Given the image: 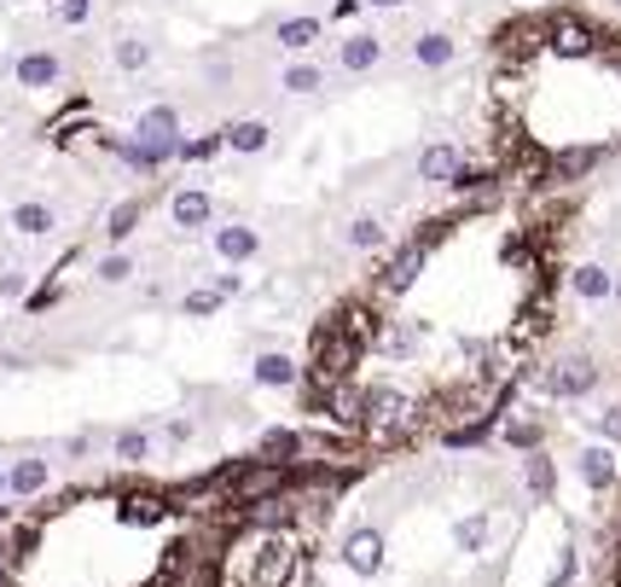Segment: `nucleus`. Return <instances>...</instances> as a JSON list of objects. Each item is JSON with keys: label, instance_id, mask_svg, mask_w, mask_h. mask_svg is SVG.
Returning a JSON list of instances; mask_svg holds the SVG:
<instances>
[{"label": "nucleus", "instance_id": "obj_2", "mask_svg": "<svg viewBox=\"0 0 621 587\" xmlns=\"http://www.w3.org/2000/svg\"><path fill=\"white\" fill-rule=\"evenodd\" d=\"M383 553H390V541H383V529H372V524L349 529V535H343V547H338L343 570H349V576H360V581H372V576L383 570Z\"/></svg>", "mask_w": 621, "mask_h": 587}, {"label": "nucleus", "instance_id": "obj_45", "mask_svg": "<svg viewBox=\"0 0 621 587\" xmlns=\"http://www.w3.org/2000/svg\"><path fill=\"white\" fill-rule=\"evenodd\" d=\"M0 500H7V466H0Z\"/></svg>", "mask_w": 621, "mask_h": 587}, {"label": "nucleus", "instance_id": "obj_27", "mask_svg": "<svg viewBox=\"0 0 621 587\" xmlns=\"http://www.w3.org/2000/svg\"><path fill=\"white\" fill-rule=\"evenodd\" d=\"M453 541H459V553H488V541H494V518H488V513L459 518L453 524Z\"/></svg>", "mask_w": 621, "mask_h": 587}, {"label": "nucleus", "instance_id": "obj_33", "mask_svg": "<svg viewBox=\"0 0 621 587\" xmlns=\"http://www.w3.org/2000/svg\"><path fill=\"white\" fill-rule=\"evenodd\" d=\"M99 286H128V279H134V257H128V250H111V257H99Z\"/></svg>", "mask_w": 621, "mask_h": 587}, {"label": "nucleus", "instance_id": "obj_3", "mask_svg": "<svg viewBox=\"0 0 621 587\" xmlns=\"http://www.w3.org/2000/svg\"><path fill=\"white\" fill-rule=\"evenodd\" d=\"M424 262H430V239H407V245H395V257L378 268V291H383V297H407Z\"/></svg>", "mask_w": 621, "mask_h": 587}, {"label": "nucleus", "instance_id": "obj_4", "mask_svg": "<svg viewBox=\"0 0 621 587\" xmlns=\"http://www.w3.org/2000/svg\"><path fill=\"white\" fill-rule=\"evenodd\" d=\"M134 140H140L146 151H158V158L169 163L174 151H180V111H174V106H151V111H140Z\"/></svg>", "mask_w": 621, "mask_h": 587}, {"label": "nucleus", "instance_id": "obj_35", "mask_svg": "<svg viewBox=\"0 0 621 587\" xmlns=\"http://www.w3.org/2000/svg\"><path fill=\"white\" fill-rule=\"evenodd\" d=\"M592 430H599V442H610V448H621V401H610L599 419H592Z\"/></svg>", "mask_w": 621, "mask_h": 587}, {"label": "nucleus", "instance_id": "obj_14", "mask_svg": "<svg viewBox=\"0 0 621 587\" xmlns=\"http://www.w3.org/2000/svg\"><path fill=\"white\" fill-rule=\"evenodd\" d=\"M338 64H343L349 76H367V70H378V64H383V36L360 30V36L338 41Z\"/></svg>", "mask_w": 621, "mask_h": 587}, {"label": "nucleus", "instance_id": "obj_21", "mask_svg": "<svg viewBox=\"0 0 621 587\" xmlns=\"http://www.w3.org/2000/svg\"><path fill=\"white\" fill-rule=\"evenodd\" d=\"M279 88L297 93V99H302V93H320V88H325V70H320L314 59H291V64L279 70Z\"/></svg>", "mask_w": 621, "mask_h": 587}, {"label": "nucleus", "instance_id": "obj_20", "mask_svg": "<svg viewBox=\"0 0 621 587\" xmlns=\"http://www.w3.org/2000/svg\"><path fill=\"white\" fill-rule=\"evenodd\" d=\"M325 407H331V419H338V425H349V430H360V425H367V390H360V385H331Z\"/></svg>", "mask_w": 621, "mask_h": 587}, {"label": "nucleus", "instance_id": "obj_8", "mask_svg": "<svg viewBox=\"0 0 621 587\" xmlns=\"http://www.w3.org/2000/svg\"><path fill=\"white\" fill-rule=\"evenodd\" d=\"M372 349H378V355H390V361H419L424 326H419V320H383V326L372 331Z\"/></svg>", "mask_w": 621, "mask_h": 587}, {"label": "nucleus", "instance_id": "obj_38", "mask_svg": "<svg viewBox=\"0 0 621 587\" xmlns=\"http://www.w3.org/2000/svg\"><path fill=\"white\" fill-rule=\"evenodd\" d=\"M180 309H187L192 320H210V315L221 309V297H216V291H187V302H180Z\"/></svg>", "mask_w": 621, "mask_h": 587}, {"label": "nucleus", "instance_id": "obj_29", "mask_svg": "<svg viewBox=\"0 0 621 587\" xmlns=\"http://www.w3.org/2000/svg\"><path fill=\"white\" fill-rule=\"evenodd\" d=\"M592 163H599V151H592V146H569V151L552 158V181H575V175H587Z\"/></svg>", "mask_w": 621, "mask_h": 587}, {"label": "nucleus", "instance_id": "obj_30", "mask_svg": "<svg viewBox=\"0 0 621 587\" xmlns=\"http://www.w3.org/2000/svg\"><path fill=\"white\" fill-rule=\"evenodd\" d=\"M111 151H117V158L128 163V169H140V175H158L163 169V158H158V151H146L134 135H122V140H111Z\"/></svg>", "mask_w": 621, "mask_h": 587}, {"label": "nucleus", "instance_id": "obj_1", "mask_svg": "<svg viewBox=\"0 0 621 587\" xmlns=\"http://www.w3.org/2000/svg\"><path fill=\"white\" fill-rule=\"evenodd\" d=\"M534 385L552 401H581V396L599 390V361H592V355H558L552 367L534 372Z\"/></svg>", "mask_w": 621, "mask_h": 587}, {"label": "nucleus", "instance_id": "obj_15", "mask_svg": "<svg viewBox=\"0 0 621 587\" xmlns=\"http://www.w3.org/2000/svg\"><path fill=\"white\" fill-rule=\"evenodd\" d=\"M227 151H239V158H262V151L273 146V129L262 117H239V122H227Z\"/></svg>", "mask_w": 621, "mask_h": 587}, {"label": "nucleus", "instance_id": "obj_19", "mask_svg": "<svg viewBox=\"0 0 621 587\" xmlns=\"http://www.w3.org/2000/svg\"><path fill=\"white\" fill-rule=\"evenodd\" d=\"M412 59H419L424 70H448V64L459 59V41H453L448 30H424L419 41H412Z\"/></svg>", "mask_w": 621, "mask_h": 587}, {"label": "nucleus", "instance_id": "obj_31", "mask_svg": "<svg viewBox=\"0 0 621 587\" xmlns=\"http://www.w3.org/2000/svg\"><path fill=\"white\" fill-rule=\"evenodd\" d=\"M221 151H227V135H198V140H180L174 158L180 163H210V158H221Z\"/></svg>", "mask_w": 621, "mask_h": 587}, {"label": "nucleus", "instance_id": "obj_26", "mask_svg": "<svg viewBox=\"0 0 621 587\" xmlns=\"http://www.w3.org/2000/svg\"><path fill=\"white\" fill-rule=\"evenodd\" d=\"M146 454H151V430H140V425H122L117 437H111V459H117V466H140Z\"/></svg>", "mask_w": 621, "mask_h": 587}, {"label": "nucleus", "instance_id": "obj_11", "mask_svg": "<svg viewBox=\"0 0 621 587\" xmlns=\"http://www.w3.org/2000/svg\"><path fill=\"white\" fill-rule=\"evenodd\" d=\"M459 163H464V151H459L453 140H430V146L419 151V181H424V187H453Z\"/></svg>", "mask_w": 621, "mask_h": 587}, {"label": "nucleus", "instance_id": "obj_42", "mask_svg": "<svg viewBox=\"0 0 621 587\" xmlns=\"http://www.w3.org/2000/svg\"><path fill=\"white\" fill-rule=\"evenodd\" d=\"M64 454H70V459H88V454H93V437H70Z\"/></svg>", "mask_w": 621, "mask_h": 587}, {"label": "nucleus", "instance_id": "obj_39", "mask_svg": "<svg viewBox=\"0 0 621 587\" xmlns=\"http://www.w3.org/2000/svg\"><path fill=\"white\" fill-rule=\"evenodd\" d=\"M0 297H30V273H23V268H0Z\"/></svg>", "mask_w": 621, "mask_h": 587}, {"label": "nucleus", "instance_id": "obj_22", "mask_svg": "<svg viewBox=\"0 0 621 587\" xmlns=\"http://www.w3.org/2000/svg\"><path fill=\"white\" fill-rule=\"evenodd\" d=\"M320 30H325V23L302 12V18H284V23H279L273 36H279V47H284V53H308V47L320 41Z\"/></svg>", "mask_w": 621, "mask_h": 587}, {"label": "nucleus", "instance_id": "obj_40", "mask_svg": "<svg viewBox=\"0 0 621 587\" xmlns=\"http://www.w3.org/2000/svg\"><path fill=\"white\" fill-rule=\"evenodd\" d=\"M210 291H216L221 302H227V297H239V291H244V273H239V268H227V273H216V286H210Z\"/></svg>", "mask_w": 621, "mask_h": 587}, {"label": "nucleus", "instance_id": "obj_28", "mask_svg": "<svg viewBox=\"0 0 621 587\" xmlns=\"http://www.w3.org/2000/svg\"><path fill=\"white\" fill-rule=\"evenodd\" d=\"M111 64L128 70V76H140V70L151 64V41H146V36H122V41H111Z\"/></svg>", "mask_w": 621, "mask_h": 587}, {"label": "nucleus", "instance_id": "obj_43", "mask_svg": "<svg viewBox=\"0 0 621 587\" xmlns=\"http://www.w3.org/2000/svg\"><path fill=\"white\" fill-rule=\"evenodd\" d=\"M331 12H338V18H354V12H360V0H338Z\"/></svg>", "mask_w": 621, "mask_h": 587}, {"label": "nucleus", "instance_id": "obj_34", "mask_svg": "<svg viewBox=\"0 0 621 587\" xmlns=\"http://www.w3.org/2000/svg\"><path fill=\"white\" fill-rule=\"evenodd\" d=\"M500 437H505L511 448L534 454V448H540V425H534V419H505V430H500Z\"/></svg>", "mask_w": 621, "mask_h": 587}, {"label": "nucleus", "instance_id": "obj_24", "mask_svg": "<svg viewBox=\"0 0 621 587\" xmlns=\"http://www.w3.org/2000/svg\"><path fill=\"white\" fill-rule=\"evenodd\" d=\"M140 216H146V203H140V198H122L117 210L106 216V239H111V245H128V239L140 233Z\"/></svg>", "mask_w": 621, "mask_h": 587}, {"label": "nucleus", "instance_id": "obj_37", "mask_svg": "<svg viewBox=\"0 0 621 587\" xmlns=\"http://www.w3.org/2000/svg\"><path fill=\"white\" fill-rule=\"evenodd\" d=\"M53 12H59V23H70V30H82L88 12H93V0H53Z\"/></svg>", "mask_w": 621, "mask_h": 587}, {"label": "nucleus", "instance_id": "obj_13", "mask_svg": "<svg viewBox=\"0 0 621 587\" xmlns=\"http://www.w3.org/2000/svg\"><path fill=\"white\" fill-rule=\"evenodd\" d=\"M59 227V210L47 198H18L12 203V233H23V239H47Z\"/></svg>", "mask_w": 621, "mask_h": 587}, {"label": "nucleus", "instance_id": "obj_16", "mask_svg": "<svg viewBox=\"0 0 621 587\" xmlns=\"http://www.w3.org/2000/svg\"><path fill=\"white\" fill-rule=\"evenodd\" d=\"M302 454H308L302 430H262L256 437V459H268V466H297Z\"/></svg>", "mask_w": 621, "mask_h": 587}, {"label": "nucleus", "instance_id": "obj_9", "mask_svg": "<svg viewBox=\"0 0 621 587\" xmlns=\"http://www.w3.org/2000/svg\"><path fill=\"white\" fill-rule=\"evenodd\" d=\"M169 221L180 227V233H198V227L216 221V198L203 192V187H180V192L169 198Z\"/></svg>", "mask_w": 621, "mask_h": 587}, {"label": "nucleus", "instance_id": "obj_18", "mask_svg": "<svg viewBox=\"0 0 621 587\" xmlns=\"http://www.w3.org/2000/svg\"><path fill=\"white\" fill-rule=\"evenodd\" d=\"M169 513H174V506H169V495H128V500L117 506V518H122V524H134V529L163 524Z\"/></svg>", "mask_w": 621, "mask_h": 587}, {"label": "nucleus", "instance_id": "obj_6", "mask_svg": "<svg viewBox=\"0 0 621 587\" xmlns=\"http://www.w3.org/2000/svg\"><path fill=\"white\" fill-rule=\"evenodd\" d=\"M575 477L587 482L592 495H610L615 482H621V459H615V448H610V442H587V448L575 454Z\"/></svg>", "mask_w": 621, "mask_h": 587}, {"label": "nucleus", "instance_id": "obj_25", "mask_svg": "<svg viewBox=\"0 0 621 587\" xmlns=\"http://www.w3.org/2000/svg\"><path fill=\"white\" fill-rule=\"evenodd\" d=\"M343 245H349V250H383V245H390V227H383L378 216H354V221L343 227Z\"/></svg>", "mask_w": 621, "mask_h": 587}, {"label": "nucleus", "instance_id": "obj_17", "mask_svg": "<svg viewBox=\"0 0 621 587\" xmlns=\"http://www.w3.org/2000/svg\"><path fill=\"white\" fill-rule=\"evenodd\" d=\"M569 291H575L581 302H610V291H615V273H610L604 262H581L575 273H569Z\"/></svg>", "mask_w": 621, "mask_h": 587}, {"label": "nucleus", "instance_id": "obj_10", "mask_svg": "<svg viewBox=\"0 0 621 587\" xmlns=\"http://www.w3.org/2000/svg\"><path fill=\"white\" fill-rule=\"evenodd\" d=\"M47 482H53V466H47L41 454H23V459H12V466H7V495H12V500L47 495Z\"/></svg>", "mask_w": 621, "mask_h": 587}, {"label": "nucleus", "instance_id": "obj_44", "mask_svg": "<svg viewBox=\"0 0 621 587\" xmlns=\"http://www.w3.org/2000/svg\"><path fill=\"white\" fill-rule=\"evenodd\" d=\"M372 7H383V12H395V7H407V0H372Z\"/></svg>", "mask_w": 621, "mask_h": 587}, {"label": "nucleus", "instance_id": "obj_23", "mask_svg": "<svg viewBox=\"0 0 621 587\" xmlns=\"http://www.w3.org/2000/svg\"><path fill=\"white\" fill-rule=\"evenodd\" d=\"M523 489H529L534 500H552V489H558V466H552V459L540 454V448L523 459Z\"/></svg>", "mask_w": 621, "mask_h": 587}, {"label": "nucleus", "instance_id": "obj_32", "mask_svg": "<svg viewBox=\"0 0 621 587\" xmlns=\"http://www.w3.org/2000/svg\"><path fill=\"white\" fill-rule=\"evenodd\" d=\"M552 47H558L563 59H587V53H592V36L581 30V23H558V30H552Z\"/></svg>", "mask_w": 621, "mask_h": 587}, {"label": "nucleus", "instance_id": "obj_41", "mask_svg": "<svg viewBox=\"0 0 621 587\" xmlns=\"http://www.w3.org/2000/svg\"><path fill=\"white\" fill-rule=\"evenodd\" d=\"M203 76H210V82H216V88H227V82H232V64H227L221 53H216V59H210V53H203Z\"/></svg>", "mask_w": 621, "mask_h": 587}, {"label": "nucleus", "instance_id": "obj_12", "mask_svg": "<svg viewBox=\"0 0 621 587\" xmlns=\"http://www.w3.org/2000/svg\"><path fill=\"white\" fill-rule=\"evenodd\" d=\"M250 378L262 390H297L302 385V367L284 349H262V355H256V367H250Z\"/></svg>", "mask_w": 621, "mask_h": 587}, {"label": "nucleus", "instance_id": "obj_5", "mask_svg": "<svg viewBox=\"0 0 621 587\" xmlns=\"http://www.w3.org/2000/svg\"><path fill=\"white\" fill-rule=\"evenodd\" d=\"M12 82H18L23 93H47V88L64 82V59L47 53V47H30V53L12 59Z\"/></svg>", "mask_w": 621, "mask_h": 587}, {"label": "nucleus", "instance_id": "obj_46", "mask_svg": "<svg viewBox=\"0 0 621 587\" xmlns=\"http://www.w3.org/2000/svg\"><path fill=\"white\" fill-rule=\"evenodd\" d=\"M610 297H615V302H621V279H615V291H610Z\"/></svg>", "mask_w": 621, "mask_h": 587}, {"label": "nucleus", "instance_id": "obj_7", "mask_svg": "<svg viewBox=\"0 0 621 587\" xmlns=\"http://www.w3.org/2000/svg\"><path fill=\"white\" fill-rule=\"evenodd\" d=\"M210 245H216V257H221L227 268H244V262L262 257V233H256L250 221H227V227H216Z\"/></svg>", "mask_w": 621, "mask_h": 587}, {"label": "nucleus", "instance_id": "obj_36", "mask_svg": "<svg viewBox=\"0 0 621 587\" xmlns=\"http://www.w3.org/2000/svg\"><path fill=\"white\" fill-rule=\"evenodd\" d=\"M575 570H581V553H575V547H563V553H558V565H552V581H547V587H569V581H575Z\"/></svg>", "mask_w": 621, "mask_h": 587}]
</instances>
